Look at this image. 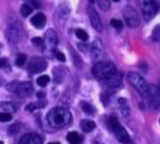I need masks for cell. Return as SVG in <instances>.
Segmentation results:
<instances>
[{"mask_svg": "<svg viewBox=\"0 0 160 144\" xmlns=\"http://www.w3.org/2000/svg\"><path fill=\"white\" fill-rule=\"evenodd\" d=\"M71 113L65 108H53L47 114V121L52 127H64L71 122Z\"/></svg>", "mask_w": 160, "mask_h": 144, "instance_id": "6da1fadb", "label": "cell"}, {"mask_svg": "<svg viewBox=\"0 0 160 144\" xmlns=\"http://www.w3.org/2000/svg\"><path fill=\"white\" fill-rule=\"evenodd\" d=\"M117 71L116 70V66L111 63V61H99L96 63L94 66H93V74L95 76V78L100 79L101 82L106 78H108L111 74H113L114 72Z\"/></svg>", "mask_w": 160, "mask_h": 144, "instance_id": "7a4b0ae2", "label": "cell"}, {"mask_svg": "<svg viewBox=\"0 0 160 144\" xmlns=\"http://www.w3.org/2000/svg\"><path fill=\"white\" fill-rule=\"evenodd\" d=\"M128 82L138 91V94L143 97H148L149 95V85L144 80L143 77H141L136 72H130L128 74Z\"/></svg>", "mask_w": 160, "mask_h": 144, "instance_id": "3957f363", "label": "cell"}, {"mask_svg": "<svg viewBox=\"0 0 160 144\" xmlns=\"http://www.w3.org/2000/svg\"><path fill=\"white\" fill-rule=\"evenodd\" d=\"M108 127L116 135L117 139L119 141L120 143L128 144L130 142V137H129L128 132L125 131V128L120 125L119 121L117 120L116 117H110V119H108Z\"/></svg>", "mask_w": 160, "mask_h": 144, "instance_id": "277c9868", "label": "cell"}, {"mask_svg": "<svg viewBox=\"0 0 160 144\" xmlns=\"http://www.w3.org/2000/svg\"><path fill=\"white\" fill-rule=\"evenodd\" d=\"M6 89L10 93L18 96H29L34 91L30 82H12L6 85Z\"/></svg>", "mask_w": 160, "mask_h": 144, "instance_id": "5b68a950", "label": "cell"}, {"mask_svg": "<svg viewBox=\"0 0 160 144\" xmlns=\"http://www.w3.org/2000/svg\"><path fill=\"white\" fill-rule=\"evenodd\" d=\"M159 10L158 2L155 0H143L142 4V16L146 21H151L157 15Z\"/></svg>", "mask_w": 160, "mask_h": 144, "instance_id": "8992f818", "label": "cell"}, {"mask_svg": "<svg viewBox=\"0 0 160 144\" xmlns=\"http://www.w3.org/2000/svg\"><path fill=\"white\" fill-rule=\"evenodd\" d=\"M123 16L125 19V23L130 28H136L140 24V16L137 13V11L131 6H127L123 10Z\"/></svg>", "mask_w": 160, "mask_h": 144, "instance_id": "52a82bcc", "label": "cell"}, {"mask_svg": "<svg viewBox=\"0 0 160 144\" xmlns=\"http://www.w3.org/2000/svg\"><path fill=\"white\" fill-rule=\"evenodd\" d=\"M46 67H47V63L42 58H39V56L32 58V60L28 64V70H29V72H32V73L43 72L46 70Z\"/></svg>", "mask_w": 160, "mask_h": 144, "instance_id": "ba28073f", "label": "cell"}, {"mask_svg": "<svg viewBox=\"0 0 160 144\" xmlns=\"http://www.w3.org/2000/svg\"><path fill=\"white\" fill-rule=\"evenodd\" d=\"M88 15L93 28L95 30H98V31H102V23H101L100 16L98 15V12H96V10L94 8L93 5H89L88 6Z\"/></svg>", "mask_w": 160, "mask_h": 144, "instance_id": "9c48e42d", "label": "cell"}, {"mask_svg": "<svg viewBox=\"0 0 160 144\" xmlns=\"http://www.w3.org/2000/svg\"><path fill=\"white\" fill-rule=\"evenodd\" d=\"M92 58L93 60L99 63V61H102V58H104V47H102V43L100 40H95L93 46H92Z\"/></svg>", "mask_w": 160, "mask_h": 144, "instance_id": "30bf717a", "label": "cell"}, {"mask_svg": "<svg viewBox=\"0 0 160 144\" xmlns=\"http://www.w3.org/2000/svg\"><path fill=\"white\" fill-rule=\"evenodd\" d=\"M147 98L151 100V104L154 109H158L160 107V90L159 87L149 85V95Z\"/></svg>", "mask_w": 160, "mask_h": 144, "instance_id": "8fae6325", "label": "cell"}, {"mask_svg": "<svg viewBox=\"0 0 160 144\" xmlns=\"http://www.w3.org/2000/svg\"><path fill=\"white\" fill-rule=\"evenodd\" d=\"M122 73H119L118 71H116L113 74H111L108 78H106V79L102 80V83H104L106 87H108V88H118L122 85Z\"/></svg>", "mask_w": 160, "mask_h": 144, "instance_id": "7c38bea8", "label": "cell"}, {"mask_svg": "<svg viewBox=\"0 0 160 144\" xmlns=\"http://www.w3.org/2000/svg\"><path fill=\"white\" fill-rule=\"evenodd\" d=\"M58 42H59V39H58L57 31L53 29H48L46 31V45L48 49H54L58 46Z\"/></svg>", "mask_w": 160, "mask_h": 144, "instance_id": "4fadbf2b", "label": "cell"}, {"mask_svg": "<svg viewBox=\"0 0 160 144\" xmlns=\"http://www.w3.org/2000/svg\"><path fill=\"white\" fill-rule=\"evenodd\" d=\"M42 137L38 133H27L21 138L19 144H42Z\"/></svg>", "mask_w": 160, "mask_h": 144, "instance_id": "5bb4252c", "label": "cell"}, {"mask_svg": "<svg viewBox=\"0 0 160 144\" xmlns=\"http://www.w3.org/2000/svg\"><path fill=\"white\" fill-rule=\"evenodd\" d=\"M6 36H8V40L10 43H12V45L17 43V42H18V39H19V31H18L17 26H10Z\"/></svg>", "mask_w": 160, "mask_h": 144, "instance_id": "9a60e30c", "label": "cell"}, {"mask_svg": "<svg viewBox=\"0 0 160 144\" xmlns=\"http://www.w3.org/2000/svg\"><path fill=\"white\" fill-rule=\"evenodd\" d=\"M30 22H32V24L35 28L41 29V28L43 26V24L46 23V16H45L43 13H36L35 16L32 17Z\"/></svg>", "mask_w": 160, "mask_h": 144, "instance_id": "2e32d148", "label": "cell"}, {"mask_svg": "<svg viewBox=\"0 0 160 144\" xmlns=\"http://www.w3.org/2000/svg\"><path fill=\"white\" fill-rule=\"evenodd\" d=\"M118 107H119L120 113H122L123 117H129V114H130V106H129L128 101L125 98H123V97L118 98Z\"/></svg>", "mask_w": 160, "mask_h": 144, "instance_id": "e0dca14e", "label": "cell"}, {"mask_svg": "<svg viewBox=\"0 0 160 144\" xmlns=\"http://www.w3.org/2000/svg\"><path fill=\"white\" fill-rule=\"evenodd\" d=\"M66 138H68V142L70 144H82V142H83L82 136L77 132H69Z\"/></svg>", "mask_w": 160, "mask_h": 144, "instance_id": "ac0fdd59", "label": "cell"}, {"mask_svg": "<svg viewBox=\"0 0 160 144\" xmlns=\"http://www.w3.org/2000/svg\"><path fill=\"white\" fill-rule=\"evenodd\" d=\"M81 128L84 131V132H90V131H93L94 128H95V122L93 121V120H89V119H84L81 121L80 124Z\"/></svg>", "mask_w": 160, "mask_h": 144, "instance_id": "d6986e66", "label": "cell"}, {"mask_svg": "<svg viewBox=\"0 0 160 144\" xmlns=\"http://www.w3.org/2000/svg\"><path fill=\"white\" fill-rule=\"evenodd\" d=\"M45 106H46V101H40L38 103H29L28 106H25V111L32 112V111H35V109H38L40 107H45Z\"/></svg>", "mask_w": 160, "mask_h": 144, "instance_id": "ffe728a7", "label": "cell"}, {"mask_svg": "<svg viewBox=\"0 0 160 144\" xmlns=\"http://www.w3.org/2000/svg\"><path fill=\"white\" fill-rule=\"evenodd\" d=\"M32 10H34V8L27 2V4H23V5L21 6V13H22L23 17H28L32 12Z\"/></svg>", "mask_w": 160, "mask_h": 144, "instance_id": "44dd1931", "label": "cell"}, {"mask_svg": "<svg viewBox=\"0 0 160 144\" xmlns=\"http://www.w3.org/2000/svg\"><path fill=\"white\" fill-rule=\"evenodd\" d=\"M81 108L83 109V112L87 113V114H93L94 113V107L90 103H88V102H86V101L81 102Z\"/></svg>", "mask_w": 160, "mask_h": 144, "instance_id": "7402d4cb", "label": "cell"}, {"mask_svg": "<svg viewBox=\"0 0 160 144\" xmlns=\"http://www.w3.org/2000/svg\"><path fill=\"white\" fill-rule=\"evenodd\" d=\"M1 106V108L2 109H5L6 111V113H13V112H16V106L15 104H12V103H10V102H4V103H1L0 104Z\"/></svg>", "mask_w": 160, "mask_h": 144, "instance_id": "603a6c76", "label": "cell"}, {"mask_svg": "<svg viewBox=\"0 0 160 144\" xmlns=\"http://www.w3.org/2000/svg\"><path fill=\"white\" fill-rule=\"evenodd\" d=\"M94 1L99 5V7L104 11H107L110 8V0H94Z\"/></svg>", "mask_w": 160, "mask_h": 144, "instance_id": "cb8c5ba5", "label": "cell"}, {"mask_svg": "<svg viewBox=\"0 0 160 144\" xmlns=\"http://www.w3.org/2000/svg\"><path fill=\"white\" fill-rule=\"evenodd\" d=\"M48 82H49V77H48L47 74L40 76V77L38 78V84H39L40 87H46L48 84Z\"/></svg>", "mask_w": 160, "mask_h": 144, "instance_id": "d4e9b609", "label": "cell"}, {"mask_svg": "<svg viewBox=\"0 0 160 144\" xmlns=\"http://www.w3.org/2000/svg\"><path fill=\"white\" fill-rule=\"evenodd\" d=\"M76 36L82 41L88 40V34L84 31L83 29H77V30H76Z\"/></svg>", "mask_w": 160, "mask_h": 144, "instance_id": "484cf974", "label": "cell"}, {"mask_svg": "<svg viewBox=\"0 0 160 144\" xmlns=\"http://www.w3.org/2000/svg\"><path fill=\"white\" fill-rule=\"evenodd\" d=\"M11 119H12L11 113H6V112L0 113V121H1V122H8V121H10Z\"/></svg>", "mask_w": 160, "mask_h": 144, "instance_id": "4316f807", "label": "cell"}, {"mask_svg": "<svg viewBox=\"0 0 160 144\" xmlns=\"http://www.w3.org/2000/svg\"><path fill=\"white\" fill-rule=\"evenodd\" d=\"M152 39L157 42H160V26H155L152 34Z\"/></svg>", "mask_w": 160, "mask_h": 144, "instance_id": "83f0119b", "label": "cell"}, {"mask_svg": "<svg viewBox=\"0 0 160 144\" xmlns=\"http://www.w3.org/2000/svg\"><path fill=\"white\" fill-rule=\"evenodd\" d=\"M25 60H27V56L24 55V54H19L16 59V65L18 67H21V66H23L25 64Z\"/></svg>", "mask_w": 160, "mask_h": 144, "instance_id": "f1b7e54d", "label": "cell"}, {"mask_svg": "<svg viewBox=\"0 0 160 144\" xmlns=\"http://www.w3.org/2000/svg\"><path fill=\"white\" fill-rule=\"evenodd\" d=\"M53 74H54V79H56V82H58V83H60L62 79L64 78V72H58V67L53 71Z\"/></svg>", "mask_w": 160, "mask_h": 144, "instance_id": "f546056e", "label": "cell"}, {"mask_svg": "<svg viewBox=\"0 0 160 144\" xmlns=\"http://www.w3.org/2000/svg\"><path fill=\"white\" fill-rule=\"evenodd\" d=\"M111 25H112L114 29H117V30H122L123 29V23L118 21V19H111Z\"/></svg>", "mask_w": 160, "mask_h": 144, "instance_id": "4dcf8cb0", "label": "cell"}, {"mask_svg": "<svg viewBox=\"0 0 160 144\" xmlns=\"http://www.w3.org/2000/svg\"><path fill=\"white\" fill-rule=\"evenodd\" d=\"M71 55H72V59L75 60L73 63L76 64V66H77V67H81V58L77 55V53H76V52H72Z\"/></svg>", "mask_w": 160, "mask_h": 144, "instance_id": "1f68e13d", "label": "cell"}, {"mask_svg": "<svg viewBox=\"0 0 160 144\" xmlns=\"http://www.w3.org/2000/svg\"><path fill=\"white\" fill-rule=\"evenodd\" d=\"M32 42L34 45H36V46H42V43H43V40L41 39V37H34L32 40Z\"/></svg>", "mask_w": 160, "mask_h": 144, "instance_id": "d6a6232c", "label": "cell"}, {"mask_svg": "<svg viewBox=\"0 0 160 144\" xmlns=\"http://www.w3.org/2000/svg\"><path fill=\"white\" fill-rule=\"evenodd\" d=\"M28 4H29L32 8H39V7H40V4H39V1H38V0H32V1H29Z\"/></svg>", "mask_w": 160, "mask_h": 144, "instance_id": "836d02e7", "label": "cell"}, {"mask_svg": "<svg viewBox=\"0 0 160 144\" xmlns=\"http://www.w3.org/2000/svg\"><path fill=\"white\" fill-rule=\"evenodd\" d=\"M56 56H57V59L59 60V61H65V55H64V53H62V52H57L56 53Z\"/></svg>", "mask_w": 160, "mask_h": 144, "instance_id": "e575fe53", "label": "cell"}, {"mask_svg": "<svg viewBox=\"0 0 160 144\" xmlns=\"http://www.w3.org/2000/svg\"><path fill=\"white\" fill-rule=\"evenodd\" d=\"M10 132L11 133H15V132H18V125H13L10 127Z\"/></svg>", "mask_w": 160, "mask_h": 144, "instance_id": "d590c367", "label": "cell"}, {"mask_svg": "<svg viewBox=\"0 0 160 144\" xmlns=\"http://www.w3.org/2000/svg\"><path fill=\"white\" fill-rule=\"evenodd\" d=\"M6 63H8L6 59H0V67H4L6 65Z\"/></svg>", "mask_w": 160, "mask_h": 144, "instance_id": "8d00e7d4", "label": "cell"}, {"mask_svg": "<svg viewBox=\"0 0 160 144\" xmlns=\"http://www.w3.org/2000/svg\"><path fill=\"white\" fill-rule=\"evenodd\" d=\"M101 102H104V104H107V96L101 95Z\"/></svg>", "mask_w": 160, "mask_h": 144, "instance_id": "74e56055", "label": "cell"}, {"mask_svg": "<svg viewBox=\"0 0 160 144\" xmlns=\"http://www.w3.org/2000/svg\"><path fill=\"white\" fill-rule=\"evenodd\" d=\"M36 95H38L39 98H43V97H45V93H43V91H40V93H38Z\"/></svg>", "mask_w": 160, "mask_h": 144, "instance_id": "f35d334b", "label": "cell"}, {"mask_svg": "<svg viewBox=\"0 0 160 144\" xmlns=\"http://www.w3.org/2000/svg\"><path fill=\"white\" fill-rule=\"evenodd\" d=\"M80 48L81 49H84V50H86V49H87V46H86V45H80Z\"/></svg>", "mask_w": 160, "mask_h": 144, "instance_id": "ab89813d", "label": "cell"}, {"mask_svg": "<svg viewBox=\"0 0 160 144\" xmlns=\"http://www.w3.org/2000/svg\"><path fill=\"white\" fill-rule=\"evenodd\" d=\"M48 144H60L59 142H51V143H48Z\"/></svg>", "mask_w": 160, "mask_h": 144, "instance_id": "60d3db41", "label": "cell"}, {"mask_svg": "<svg viewBox=\"0 0 160 144\" xmlns=\"http://www.w3.org/2000/svg\"><path fill=\"white\" fill-rule=\"evenodd\" d=\"M113 1H119V0H113Z\"/></svg>", "mask_w": 160, "mask_h": 144, "instance_id": "b9f144b4", "label": "cell"}, {"mask_svg": "<svg viewBox=\"0 0 160 144\" xmlns=\"http://www.w3.org/2000/svg\"><path fill=\"white\" fill-rule=\"evenodd\" d=\"M0 144H2V142H1V141H0Z\"/></svg>", "mask_w": 160, "mask_h": 144, "instance_id": "7bdbcfd3", "label": "cell"}, {"mask_svg": "<svg viewBox=\"0 0 160 144\" xmlns=\"http://www.w3.org/2000/svg\"><path fill=\"white\" fill-rule=\"evenodd\" d=\"M159 90H160V83H159Z\"/></svg>", "mask_w": 160, "mask_h": 144, "instance_id": "ee69618b", "label": "cell"}, {"mask_svg": "<svg viewBox=\"0 0 160 144\" xmlns=\"http://www.w3.org/2000/svg\"><path fill=\"white\" fill-rule=\"evenodd\" d=\"M0 84H1V79H0Z\"/></svg>", "mask_w": 160, "mask_h": 144, "instance_id": "f6af8a7d", "label": "cell"}]
</instances>
